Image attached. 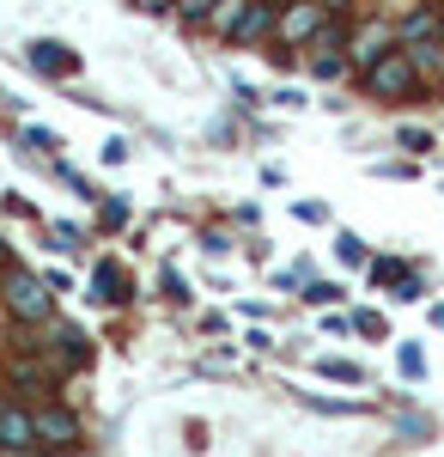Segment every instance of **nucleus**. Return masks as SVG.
I'll list each match as a JSON object with an SVG mask.
<instances>
[{
  "instance_id": "nucleus-1",
  "label": "nucleus",
  "mask_w": 444,
  "mask_h": 457,
  "mask_svg": "<svg viewBox=\"0 0 444 457\" xmlns=\"http://www.w3.org/2000/svg\"><path fill=\"white\" fill-rule=\"evenodd\" d=\"M0 305L19 317V323H49L55 317V293H49V281L43 275H31V269H19V262H0Z\"/></svg>"
},
{
  "instance_id": "nucleus-24",
  "label": "nucleus",
  "mask_w": 444,
  "mask_h": 457,
  "mask_svg": "<svg viewBox=\"0 0 444 457\" xmlns=\"http://www.w3.org/2000/svg\"><path fill=\"white\" fill-rule=\"evenodd\" d=\"M135 6H140V12H171L177 0H135Z\"/></svg>"
},
{
  "instance_id": "nucleus-12",
  "label": "nucleus",
  "mask_w": 444,
  "mask_h": 457,
  "mask_svg": "<svg viewBox=\"0 0 444 457\" xmlns=\"http://www.w3.org/2000/svg\"><path fill=\"white\" fill-rule=\"evenodd\" d=\"M408 62L420 68V79H444V43L426 37V43H408Z\"/></svg>"
},
{
  "instance_id": "nucleus-13",
  "label": "nucleus",
  "mask_w": 444,
  "mask_h": 457,
  "mask_svg": "<svg viewBox=\"0 0 444 457\" xmlns=\"http://www.w3.org/2000/svg\"><path fill=\"white\" fill-rule=\"evenodd\" d=\"M243 12H250V0H219V6H213V19H207V31L232 43V31H238V19H243Z\"/></svg>"
},
{
  "instance_id": "nucleus-14",
  "label": "nucleus",
  "mask_w": 444,
  "mask_h": 457,
  "mask_svg": "<svg viewBox=\"0 0 444 457\" xmlns=\"http://www.w3.org/2000/svg\"><path fill=\"white\" fill-rule=\"evenodd\" d=\"M213 6H219V0H177L171 12L183 19V25H207V19H213Z\"/></svg>"
},
{
  "instance_id": "nucleus-22",
  "label": "nucleus",
  "mask_w": 444,
  "mask_h": 457,
  "mask_svg": "<svg viewBox=\"0 0 444 457\" xmlns=\"http://www.w3.org/2000/svg\"><path fill=\"white\" fill-rule=\"evenodd\" d=\"M396 360H402V372H408V378H420V372H426V353H420V348H402Z\"/></svg>"
},
{
  "instance_id": "nucleus-26",
  "label": "nucleus",
  "mask_w": 444,
  "mask_h": 457,
  "mask_svg": "<svg viewBox=\"0 0 444 457\" xmlns=\"http://www.w3.org/2000/svg\"><path fill=\"white\" fill-rule=\"evenodd\" d=\"M0 262H6V245H0Z\"/></svg>"
},
{
  "instance_id": "nucleus-9",
  "label": "nucleus",
  "mask_w": 444,
  "mask_h": 457,
  "mask_svg": "<svg viewBox=\"0 0 444 457\" xmlns=\"http://www.w3.org/2000/svg\"><path fill=\"white\" fill-rule=\"evenodd\" d=\"M31 68L43 73V79H73V73H79V55H73L68 43H55V37H37L31 43Z\"/></svg>"
},
{
  "instance_id": "nucleus-4",
  "label": "nucleus",
  "mask_w": 444,
  "mask_h": 457,
  "mask_svg": "<svg viewBox=\"0 0 444 457\" xmlns=\"http://www.w3.org/2000/svg\"><path fill=\"white\" fill-rule=\"evenodd\" d=\"M323 31H329V6H323V0H280V31H274V43L305 49V43H317Z\"/></svg>"
},
{
  "instance_id": "nucleus-25",
  "label": "nucleus",
  "mask_w": 444,
  "mask_h": 457,
  "mask_svg": "<svg viewBox=\"0 0 444 457\" xmlns=\"http://www.w3.org/2000/svg\"><path fill=\"white\" fill-rule=\"evenodd\" d=\"M323 6H329V12H341V19H347V6H353V0H323Z\"/></svg>"
},
{
  "instance_id": "nucleus-15",
  "label": "nucleus",
  "mask_w": 444,
  "mask_h": 457,
  "mask_svg": "<svg viewBox=\"0 0 444 457\" xmlns=\"http://www.w3.org/2000/svg\"><path fill=\"white\" fill-rule=\"evenodd\" d=\"M323 378H341V385H366V366H353V360H323Z\"/></svg>"
},
{
  "instance_id": "nucleus-10",
  "label": "nucleus",
  "mask_w": 444,
  "mask_h": 457,
  "mask_svg": "<svg viewBox=\"0 0 444 457\" xmlns=\"http://www.w3.org/2000/svg\"><path fill=\"white\" fill-rule=\"evenodd\" d=\"M92 299H103V305H122L128 299V269L116 256H103L98 269H92Z\"/></svg>"
},
{
  "instance_id": "nucleus-5",
  "label": "nucleus",
  "mask_w": 444,
  "mask_h": 457,
  "mask_svg": "<svg viewBox=\"0 0 444 457\" xmlns=\"http://www.w3.org/2000/svg\"><path fill=\"white\" fill-rule=\"evenodd\" d=\"M390 49H402V43H396V25H390V19H366V25L353 31V43H347V68L366 73V68H377Z\"/></svg>"
},
{
  "instance_id": "nucleus-16",
  "label": "nucleus",
  "mask_w": 444,
  "mask_h": 457,
  "mask_svg": "<svg viewBox=\"0 0 444 457\" xmlns=\"http://www.w3.org/2000/svg\"><path fill=\"white\" fill-rule=\"evenodd\" d=\"M305 299H310V305H341V287H335V281H310Z\"/></svg>"
},
{
  "instance_id": "nucleus-19",
  "label": "nucleus",
  "mask_w": 444,
  "mask_h": 457,
  "mask_svg": "<svg viewBox=\"0 0 444 457\" xmlns=\"http://www.w3.org/2000/svg\"><path fill=\"white\" fill-rule=\"evenodd\" d=\"M335 256H341V262H366V245H359L353 232H341V238H335Z\"/></svg>"
},
{
  "instance_id": "nucleus-27",
  "label": "nucleus",
  "mask_w": 444,
  "mask_h": 457,
  "mask_svg": "<svg viewBox=\"0 0 444 457\" xmlns=\"http://www.w3.org/2000/svg\"><path fill=\"white\" fill-rule=\"evenodd\" d=\"M439 43H444V25H439Z\"/></svg>"
},
{
  "instance_id": "nucleus-8",
  "label": "nucleus",
  "mask_w": 444,
  "mask_h": 457,
  "mask_svg": "<svg viewBox=\"0 0 444 457\" xmlns=\"http://www.w3.org/2000/svg\"><path fill=\"white\" fill-rule=\"evenodd\" d=\"M335 37H347V31H335V25H329L317 43H305V49H310V55H305L310 79H341V73H347V43L335 49Z\"/></svg>"
},
{
  "instance_id": "nucleus-3",
  "label": "nucleus",
  "mask_w": 444,
  "mask_h": 457,
  "mask_svg": "<svg viewBox=\"0 0 444 457\" xmlns=\"http://www.w3.org/2000/svg\"><path fill=\"white\" fill-rule=\"evenodd\" d=\"M31 421H37V452L43 457H73V445H79V415H73L68 403L43 396L31 409Z\"/></svg>"
},
{
  "instance_id": "nucleus-23",
  "label": "nucleus",
  "mask_w": 444,
  "mask_h": 457,
  "mask_svg": "<svg viewBox=\"0 0 444 457\" xmlns=\"http://www.w3.org/2000/svg\"><path fill=\"white\" fill-rule=\"evenodd\" d=\"M372 281H402V262H372Z\"/></svg>"
},
{
  "instance_id": "nucleus-17",
  "label": "nucleus",
  "mask_w": 444,
  "mask_h": 457,
  "mask_svg": "<svg viewBox=\"0 0 444 457\" xmlns=\"http://www.w3.org/2000/svg\"><path fill=\"white\" fill-rule=\"evenodd\" d=\"M25 146H37V153H55V146H62V135H55V129H25Z\"/></svg>"
},
{
  "instance_id": "nucleus-21",
  "label": "nucleus",
  "mask_w": 444,
  "mask_h": 457,
  "mask_svg": "<svg viewBox=\"0 0 444 457\" xmlns=\"http://www.w3.org/2000/svg\"><path fill=\"white\" fill-rule=\"evenodd\" d=\"M402 146H408V153H432V135H426V129H402Z\"/></svg>"
},
{
  "instance_id": "nucleus-11",
  "label": "nucleus",
  "mask_w": 444,
  "mask_h": 457,
  "mask_svg": "<svg viewBox=\"0 0 444 457\" xmlns=\"http://www.w3.org/2000/svg\"><path fill=\"white\" fill-rule=\"evenodd\" d=\"M439 25H444V6L426 0V6H414L408 19L396 25V43H402V49H408V43H426V37H439Z\"/></svg>"
},
{
  "instance_id": "nucleus-7",
  "label": "nucleus",
  "mask_w": 444,
  "mask_h": 457,
  "mask_svg": "<svg viewBox=\"0 0 444 457\" xmlns=\"http://www.w3.org/2000/svg\"><path fill=\"white\" fill-rule=\"evenodd\" d=\"M274 31H280V0H250V12L232 31V49H262V43H274Z\"/></svg>"
},
{
  "instance_id": "nucleus-18",
  "label": "nucleus",
  "mask_w": 444,
  "mask_h": 457,
  "mask_svg": "<svg viewBox=\"0 0 444 457\" xmlns=\"http://www.w3.org/2000/svg\"><path fill=\"white\" fill-rule=\"evenodd\" d=\"M103 232H122V226H128V202H103Z\"/></svg>"
},
{
  "instance_id": "nucleus-6",
  "label": "nucleus",
  "mask_w": 444,
  "mask_h": 457,
  "mask_svg": "<svg viewBox=\"0 0 444 457\" xmlns=\"http://www.w3.org/2000/svg\"><path fill=\"white\" fill-rule=\"evenodd\" d=\"M0 457H43L31 409H19V403H0Z\"/></svg>"
},
{
  "instance_id": "nucleus-2",
  "label": "nucleus",
  "mask_w": 444,
  "mask_h": 457,
  "mask_svg": "<svg viewBox=\"0 0 444 457\" xmlns=\"http://www.w3.org/2000/svg\"><path fill=\"white\" fill-rule=\"evenodd\" d=\"M359 86H366V98H377V104H408L426 79H420V68L408 62V49H390L377 68L359 73Z\"/></svg>"
},
{
  "instance_id": "nucleus-20",
  "label": "nucleus",
  "mask_w": 444,
  "mask_h": 457,
  "mask_svg": "<svg viewBox=\"0 0 444 457\" xmlns=\"http://www.w3.org/2000/svg\"><path fill=\"white\" fill-rule=\"evenodd\" d=\"M347 323H353L359 336H383V317H377V312H353V317H347Z\"/></svg>"
}]
</instances>
